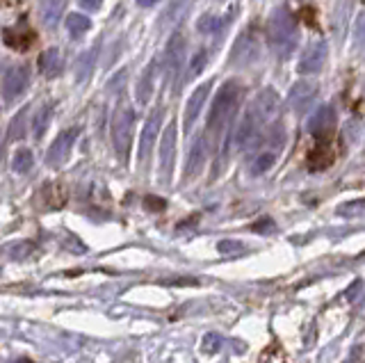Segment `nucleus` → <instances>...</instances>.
<instances>
[{
    "label": "nucleus",
    "mask_w": 365,
    "mask_h": 363,
    "mask_svg": "<svg viewBox=\"0 0 365 363\" xmlns=\"http://www.w3.org/2000/svg\"><path fill=\"white\" fill-rule=\"evenodd\" d=\"M32 163H34L32 151H28V149H19V151L14 153V158H11V172H16V174H28L30 169H32Z\"/></svg>",
    "instance_id": "obj_26"
},
{
    "label": "nucleus",
    "mask_w": 365,
    "mask_h": 363,
    "mask_svg": "<svg viewBox=\"0 0 365 363\" xmlns=\"http://www.w3.org/2000/svg\"><path fill=\"white\" fill-rule=\"evenodd\" d=\"M338 213L342 215V218H361V215H365V199L342 203V206L338 208Z\"/></svg>",
    "instance_id": "obj_28"
},
{
    "label": "nucleus",
    "mask_w": 365,
    "mask_h": 363,
    "mask_svg": "<svg viewBox=\"0 0 365 363\" xmlns=\"http://www.w3.org/2000/svg\"><path fill=\"white\" fill-rule=\"evenodd\" d=\"M205 158H208V138L205 135H199L197 142L192 144V149H190V155H187V163H185V178H194L199 172H201V167L205 163Z\"/></svg>",
    "instance_id": "obj_17"
},
{
    "label": "nucleus",
    "mask_w": 365,
    "mask_h": 363,
    "mask_svg": "<svg viewBox=\"0 0 365 363\" xmlns=\"http://www.w3.org/2000/svg\"><path fill=\"white\" fill-rule=\"evenodd\" d=\"M80 5H83L87 12H98L103 7V0H80Z\"/></svg>",
    "instance_id": "obj_33"
},
{
    "label": "nucleus",
    "mask_w": 365,
    "mask_h": 363,
    "mask_svg": "<svg viewBox=\"0 0 365 363\" xmlns=\"http://www.w3.org/2000/svg\"><path fill=\"white\" fill-rule=\"evenodd\" d=\"M5 44L11 48H19V51H26L30 44H32V35L30 32H23V30H5V35H3Z\"/></svg>",
    "instance_id": "obj_25"
},
{
    "label": "nucleus",
    "mask_w": 365,
    "mask_h": 363,
    "mask_svg": "<svg viewBox=\"0 0 365 363\" xmlns=\"http://www.w3.org/2000/svg\"><path fill=\"white\" fill-rule=\"evenodd\" d=\"M133 133H135V115L128 103H119L112 115V144L117 151L119 160H128V151L133 144Z\"/></svg>",
    "instance_id": "obj_3"
},
{
    "label": "nucleus",
    "mask_w": 365,
    "mask_h": 363,
    "mask_svg": "<svg viewBox=\"0 0 365 363\" xmlns=\"http://www.w3.org/2000/svg\"><path fill=\"white\" fill-rule=\"evenodd\" d=\"M210 85H212V83H203V85H199V87L192 92V96H190V101H187V106H185V117H182V121H185V133H190L192 126H194V121L199 119L201 110H203V103L208 101Z\"/></svg>",
    "instance_id": "obj_15"
},
{
    "label": "nucleus",
    "mask_w": 365,
    "mask_h": 363,
    "mask_svg": "<svg viewBox=\"0 0 365 363\" xmlns=\"http://www.w3.org/2000/svg\"><path fill=\"white\" fill-rule=\"evenodd\" d=\"M267 39L272 51L279 55V58H290L297 48V41H299V32H297V24L292 14L285 7L274 9L269 21H267Z\"/></svg>",
    "instance_id": "obj_1"
},
{
    "label": "nucleus",
    "mask_w": 365,
    "mask_h": 363,
    "mask_svg": "<svg viewBox=\"0 0 365 363\" xmlns=\"http://www.w3.org/2000/svg\"><path fill=\"white\" fill-rule=\"evenodd\" d=\"M329 58V48L324 41H315L311 44L299 58V73H317L322 71V66L327 64Z\"/></svg>",
    "instance_id": "obj_12"
},
{
    "label": "nucleus",
    "mask_w": 365,
    "mask_h": 363,
    "mask_svg": "<svg viewBox=\"0 0 365 363\" xmlns=\"http://www.w3.org/2000/svg\"><path fill=\"white\" fill-rule=\"evenodd\" d=\"M260 55H262V41L258 37V32L254 28H247L233 44L231 64L240 66V69H245V66L256 64L260 60Z\"/></svg>",
    "instance_id": "obj_5"
},
{
    "label": "nucleus",
    "mask_w": 365,
    "mask_h": 363,
    "mask_svg": "<svg viewBox=\"0 0 365 363\" xmlns=\"http://www.w3.org/2000/svg\"><path fill=\"white\" fill-rule=\"evenodd\" d=\"M30 66L28 64H14L9 66V69L5 71L3 76V85H0V89H3V98L5 103H14V101L26 92L28 85H30Z\"/></svg>",
    "instance_id": "obj_9"
},
{
    "label": "nucleus",
    "mask_w": 365,
    "mask_h": 363,
    "mask_svg": "<svg viewBox=\"0 0 365 363\" xmlns=\"http://www.w3.org/2000/svg\"><path fill=\"white\" fill-rule=\"evenodd\" d=\"M254 229H256V231H260V233H265V229H272V222H269V220H265L262 224H256Z\"/></svg>",
    "instance_id": "obj_35"
},
{
    "label": "nucleus",
    "mask_w": 365,
    "mask_h": 363,
    "mask_svg": "<svg viewBox=\"0 0 365 363\" xmlns=\"http://www.w3.org/2000/svg\"><path fill=\"white\" fill-rule=\"evenodd\" d=\"M334 123H336V112L329 106H322V108H317L311 123H308V133L317 140H324L327 135L334 131Z\"/></svg>",
    "instance_id": "obj_16"
},
{
    "label": "nucleus",
    "mask_w": 365,
    "mask_h": 363,
    "mask_svg": "<svg viewBox=\"0 0 365 363\" xmlns=\"http://www.w3.org/2000/svg\"><path fill=\"white\" fill-rule=\"evenodd\" d=\"M146 206L151 208V210H163L165 203H163V199H151V197H148L146 199Z\"/></svg>",
    "instance_id": "obj_34"
},
{
    "label": "nucleus",
    "mask_w": 365,
    "mask_h": 363,
    "mask_svg": "<svg viewBox=\"0 0 365 363\" xmlns=\"http://www.w3.org/2000/svg\"><path fill=\"white\" fill-rule=\"evenodd\" d=\"M247 112L256 119L258 126L265 131L281 115V98H279L277 92H274V89H262V92H258L256 98L251 101V106H249Z\"/></svg>",
    "instance_id": "obj_4"
},
{
    "label": "nucleus",
    "mask_w": 365,
    "mask_h": 363,
    "mask_svg": "<svg viewBox=\"0 0 365 363\" xmlns=\"http://www.w3.org/2000/svg\"><path fill=\"white\" fill-rule=\"evenodd\" d=\"M176 165V123L169 121L165 133L160 135V153H158V174L160 178L169 180L171 172H174Z\"/></svg>",
    "instance_id": "obj_8"
},
{
    "label": "nucleus",
    "mask_w": 365,
    "mask_h": 363,
    "mask_svg": "<svg viewBox=\"0 0 365 363\" xmlns=\"http://www.w3.org/2000/svg\"><path fill=\"white\" fill-rule=\"evenodd\" d=\"M64 5H66V0H41L39 19H41L43 28H48V30L57 28V24H60V19L64 14Z\"/></svg>",
    "instance_id": "obj_19"
},
{
    "label": "nucleus",
    "mask_w": 365,
    "mask_h": 363,
    "mask_svg": "<svg viewBox=\"0 0 365 363\" xmlns=\"http://www.w3.org/2000/svg\"><path fill=\"white\" fill-rule=\"evenodd\" d=\"M165 117V110L158 108L155 112H151V117L146 119L142 135H140V149H137V155H140V165H144L153 153V146L160 138V121Z\"/></svg>",
    "instance_id": "obj_11"
},
{
    "label": "nucleus",
    "mask_w": 365,
    "mask_h": 363,
    "mask_svg": "<svg viewBox=\"0 0 365 363\" xmlns=\"http://www.w3.org/2000/svg\"><path fill=\"white\" fill-rule=\"evenodd\" d=\"M187 7H190V0H169L167 9H165V12L160 14V19H158V28H160V32L174 30V28L180 24V19L185 16Z\"/></svg>",
    "instance_id": "obj_18"
},
{
    "label": "nucleus",
    "mask_w": 365,
    "mask_h": 363,
    "mask_svg": "<svg viewBox=\"0 0 365 363\" xmlns=\"http://www.w3.org/2000/svg\"><path fill=\"white\" fill-rule=\"evenodd\" d=\"M205 62H208V53H205V51H199L197 55H194V58H192V62H190L187 81H192V78H197V76H199V73L203 71Z\"/></svg>",
    "instance_id": "obj_30"
},
{
    "label": "nucleus",
    "mask_w": 365,
    "mask_h": 363,
    "mask_svg": "<svg viewBox=\"0 0 365 363\" xmlns=\"http://www.w3.org/2000/svg\"><path fill=\"white\" fill-rule=\"evenodd\" d=\"M32 245L30 242H19V245H14V247H11V258H16V260H21V258H28L30 254H32Z\"/></svg>",
    "instance_id": "obj_31"
},
{
    "label": "nucleus",
    "mask_w": 365,
    "mask_h": 363,
    "mask_svg": "<svg viewBox=\"0 0 365 363\" xmlns=\"http://www.w3.org/2000/svg\"><path fill=\"white\" fill-rule=\"evenodd\" d=\"M51 115H53V108L46 103L41 106L37 112H34V117H32V123H30V128H32V135H34V140H41L46 131H48L51 126Z\"/></svg>",
    "instance_id": "obj_24"
},
{
    "label": "nucleus",
    "mask_w": 365,
    "mask_h": 363,
    "mask_svg": "<svg viewBox=\"0 0 365 363\" xmlns=\"http://www.w3.org/2000/svg\"><path fill=\"white\" fill-rule=\"evenodd\" d=\"M224 26H226V21L215 14H203L199 19V32H203V35H215V32H220Z\"/></svg>",
    "instance_id": "obj_27"
},
{
    "label": "nucleus",
    "mask_w": 365,
    "mask_h": 363,
    "mask_svg": "<svg viewBox=\"0 0 365 363\" xmlns=\"http://www.w3.org/2000/svg\"><path fill=\"white\" fill-rule=\"evenodd\" d=\"M89 30H91V21L85 14L71 12V14L66 16V32H68V37H71V39L85 37Z\"/></svg>",
    "instance_id": "obj_22"
},
{
    "label": "nucleus",
    "mask_w": 365,
    "mask_h": 363,
    "mask_svg": "<svg viewBox=\"0 0 365 363\" xmlns=\"http://www.w3.org/2000/svg\"><path fill=\"white\" fill-rule=\"evenodd\" d=\"M28 115H30V110H28V108H23V110L16 112V117L11 119V123H9L7 140H11V142L26 140V135H28Z\"/></svg>",
    "instance_id": "obj_23"
},
{
    "label": "nucleus",
    "mask_w": 365,
    "mask_h": 363,
    "mask_svg": "<svg viewBox=\"0 0 365 363\" xmlns=\"http://www.w3.org/2000/svg\"><path fill=\"white\" fill-rule=\"evenodd\" d=\"M240 249H242V245H240V242H231V240L220 242V252H222V254H228V252H240Z\"/></svg>",
    "instance_id": "obj_32"
},
{
    "label": "nucleus",
    "mask_w": 365,
    "mask_h": 363,
    "mask_svg": "<svg viewBox=\"0 0 365 363\" xmlns=\"http://www.w3.org/2000/svg\"><path fill=\"white\" fill-rule=\"evenodd\" d=\"M76 140H78V128L62 131L53 140V144L48 146V151H46V165H48V167H62L68 160V155H71Z\"/></svg>",
    "instance_id": "obj_10"
},
{
    "label": "nucleus",
    "mask_w": 365,
    "mask_h": 363,
    "mask_svg": "<svg viewBox=\"0 0 365 363\" xmlns=\"http://www.w3.org/2000/svg\"><path fill=\"white\" fill-rule=\"evenodd\" d=\"M16 363H34V361H30V359H19Z\"/></svg>",
    "instance_id": "obj_37"
},
{
    "label": "nucleus",
    "mask_w": 365,
    "mask_h": 363,
    "mask_svg": "<svg viewBox=\"0 0 365 363\" xmlns=\"http://www.w3.org/2000/svg\"><path fill=\"white\" fill-rule=\"evenodd\" d=\"M39 66H41V73L43 76H57L62 71V66H64V60H62V51L60 48H55L51 46L46 53H41V58H39Z\"/></svg>",
    "instance_id": "obj_21"
},
{
    "label": "nucleus",
    "mask_w": 365,
    "mask_h": 363,
    "mask_svg": "<svg viewBox=\"0 0 365 363\" xmlns=\"http://www.w3.org/2000/svg\"><path fill=\"white\" fill-rule=\"evenodd\" d=\"M240 96H242V92H240V85L235 81H228L220 87V92L215 94V101L210 106V115H208L210 135H222V131L228 126V121L235 115Z\"/></svg>",
    "instance_id": "obj_2"
},
{
    "label": "nucleus",
    "mask_w": 365,
    "mask_h": 363,
    "mask_svg": "<svg viewBox=\"0 0 365 363\" xmlns=\"http://www.w3.org/2000/svg\"><path fill=\"white\" fill-rule=\"evenodd\" d=\"M315 98H317V87L313 83H297L288 94V103L297 115H304L306 110L313 108Z\"/></svg>",
    "instance_id": "obj_13"
},
{
    "label": "nucleus",
    "mask_w": 365,
    "mask_h": 363,
    "mask_svg": "<svg viewBox=\"0 0 365 363\" xmlns=\"http://www.w3.org/2000/svg\"><path fill=\"white\" fill-rule=\"evenodd\" d=\"M354 44L361 53H365V12H361L354 24Z\"/></svg>",
    "instance_id": "obj_29"
},
{
    "label": "nucleus",
    "mask_w": 365,
    "mask_h": 363,
    "mask_svg": "<svg viewBox=\"0 0 365 363\" xmlns=\"http://www.w3.org/2000/svg\"><path fill=\"white\" fill-rule=\"evenodd\" d=\"M155 81H158V62L151 60L146 66H144V71L140 73V78H137V87H135V98H137V103H148L155 92Z\"/></svg>",
    "instance_id": "obj_14"
},
{
    "label": "nucleus",
    "mask_w": 365,
    "mask_h": 363,
    "mask_svg": "<svg viewBox=\"0 0 365 363\" xmlns=\"http://www.w3.org/2000/svg\"><path fill=\"white\" fill-rule=\"evenodd\" d=\"M158 3V0H137V5L140 7H153Z\"/></svg>",
    "instance_id": "obj_36"
},
{
    "label": "nucleus",
    "mask_w": 365,
    "mask_h": 363,
    "mask_svg": "<svg viewBox=\"0 0 365 363\" xmlns=\"http://www.w3.org/2000/svg\"><path fill=\"white\" fill-rule=\"evenodd\" d=\"M281 149H283V131L281 128L277 133H272L267 140L260 138V149L254 153V158H251L249 172L254 176L269 172V169L277 165V158H279Z\"/></svg>",
    "instance_id": "obj_7"
},
{
    "label": "nucleus",
    "mask_w": 365,
    "mask_h": 363,
    "mask_svg": "<svg viewBox=\"0 0 365 363\" xmlns=\"http://www.w3.org/2000/svg\"><path fill=\"white\" fill-rule=\"evenodd\" d=\"M96 58H98V46L85 51V53L78 58L76 69H73V71H76V81H78V83H87V81H89L91 71H94V66H96Z\"/></svg>",
    "instance_id": "obj_20"
},
{
    "label": "nucleus",
    "mask_w": 365,
    "mask_h": 363,
    "mask_svg": "<svg viewBox=\"0 0 365 363\" xmlns=\"http://www.w3.org/2000/svg\"><path fill=\"white\" fill-rule=\"evenodd\" d=\"M182 66H185V37L174 32V37L169 39L165 55H163V73H165L167 85L178 87Z\"/></svg>",
    "instance_id": "obj_6"
}]
</instances>
